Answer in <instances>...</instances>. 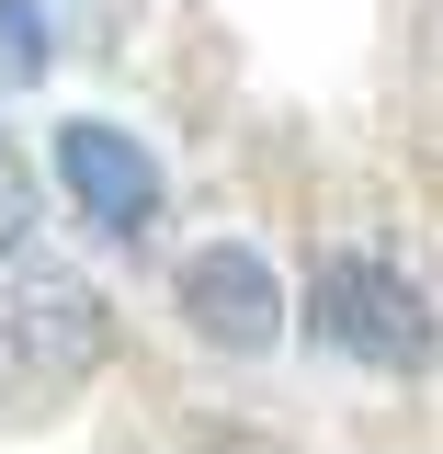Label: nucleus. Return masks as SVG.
Segmentation results:
<instances>
[{
    "mask_svg": "<svg viewBox=\"0 0 443 454\" xmlns=\"http://www.w3.org/2000/svg\"><path fill=\"white\" fill-rule=\"evenodd\" d=\"M182 318H194V340H217V352H273L284 340V273L262 250H239V239H205L182 262Z\"/></svg>",
    "mask_w": 443,
    "mask_h": 454,
    "instance_id": "obj_3",
    "label": "nucleus"
},
{
    "mask_svg": "<svg viewBox=\"0 0 443 454\" xmlns=\"http://www.w3.org/2000/svg\"><path fill=\"white\" fill-rule=\"evenodd\" d=\"M46 68V23H35V0H0V80H35Z\"/></svg>",
    "mask_w": 443,
    "mask_h": 454,
    "instance_id": "obj_5",
    "label": "nucleus"
},
{
    "mask_svg": "<svg viewBox=\"0 0 443 454\" xmlns=\"http://www.w3.org/2000/svg\"><path fill=\"white\" fill-rule=\"evenodd\" d=\"M57 170H68V193H80L91 227H148L160 216V160L125 125H57Z\"/></svg>",
    "mask_w": 443,
    "mask_h": 454,
    "instance_id": "obj_4",
    "label": "nucleus"
},
{
    "mask_svg": "<svg viewBox=\"0 0 443 454\" xmlns=\"http://www.w3.org/2000/svg\"><path fill=\"white\" fill-rule=\"evenodd\" d=\"M103 295L68 273V262H46V250H12V273H0V364H12V387L23 397H57L80 387L91 364H103Z\"/></svg>",
    "mask_w": 443,
    "mask_h": 454,
    "instance_id": "obj_1",
    "label": "nucleus"
},
{
    "mask_svg": "<svg viewBox=\"0 0 443 454\" xmlns=\"http://www.w3.org/2000/svg\"><path fill=\"white\" fill-rule=\"evenodd\" d=\"M307 330L330 340V352H352V364H387V375H421L432 364V307H421V284L387 273V262H330V273L307 284Z\"/></svg>",
    "mask_w": 443,
    "mask_h": 454,
    "instance_id": "obj_2",
    "label": "nucleus"
},
{
    "mask_svg": "<svg viewBox=\"0 0 443 454\" xmlns=\"http://www.w3.org/2000/svg\"><path fill=\"white\" fill-rule=\"evenodd\" d=\"M23 227H35V182H23V160L0 148V262L23 250Z\"/></svg>",
    "mask_w": 443,
    "mask_h": 454,
    "instance_id": "obj_6",
    "label": "nucleus"
}]
</instances>
